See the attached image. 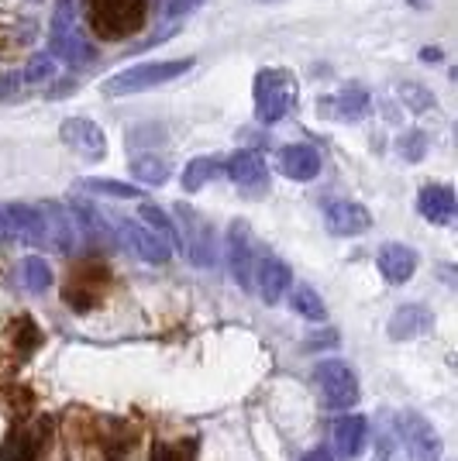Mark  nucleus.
Returning <instances> with one entry per match:
<instances>
[{"label":"nucleus","instance_id":"nucleus-34","mask_svg":"<svg viewBox=\"0 0 458 461\" xmlns=\"http://www.w3.org/2000/svg\"><path fill=\"white\" fill-rule=\"evenodd\" d=\"M11 94H18V77H0V96H11Z\"/></svg>","mask_w":458,"mask_h":461},{"label":"nucleus","instance_id":"nucleus-24","mask_svg":"<svg viewBox=\"0 0 458 461\" xmlns=\"http://www.w3.org/2000/svg\"><path fill=\"white\" fill-rule=\"evenodd\" d=\"M132 176L145 186H162L169 179V162L166 158H155V155H142L132 162Z\"/></svg>","mask_w":458,"mask_h":461},{"label":"nucleus","instance_id":"nucleus-13","mask_svg":"<svg viewBox=\"0 0 458 461\" xmlns=\"http://www.w3.org/2000/svg\"><path fill=\"white\" fill-rule=\"evenodd\" d=\"M228 176L242 186V190H262L269 186V166L262 162V155L242 149L228 158Z\"/></svg>","mask_w":458,"mask_h":461},{"label":"nucleus","instance_id":"nucleus-27","mask_svg":"<svg viewBox=\"0 0 458 461\" xmlns=\"http://www.w3.org/2000/svg\"><path fill=\"white\" fill-rule=\"evenodd\" d=\"M21 279H24V286L32 289V293H45V289L52 286V269L45 266V258L28 255L24 266H21Z\"/></svg>","mask_w":458,"mask_h":461},{"label":"nucleus","instance_id":"nucleus-9","mask_svg":"<svg viewBox=\"0 0 458 461\" xmlns=\"http://www.w3.org/2000/svg\"><path fill=\"white\" fill-rule=\"evenodd\" d=\"M400 434L407 444V455L414 461H441V438L431 423L417 413H403Z\"/></svg>","mask_w":458,"mask_h":461},{"label":"nucleus","instance_id":"nucleus-7","mask_svg":"<svg viewBox=\"0 0 458 461\" xmlns=\"http://www.w3.org/2000/svg\"><path fill=\"white\" fill-rule=\"evenodd\" d=\"M39 217H41V241L49 245L52 251L59 255H69V251L77 249V224H73V217L69 211L56 203V200H45L39 207Z\"/></svg>","mask_w":458,"mask_h":461},{"label":"nucleus","instance_id":"nucleus-14","mask_svg":"<svg viewBox=\"0 0 458 461\" xmlns=\"http://www.w3.org/2000/svg\"><path fill=\"white\" fill-rule=\"evenodd\" d=\"M380 272L386 276V283L403 286L410 283V276L417 272V251L407 249V245H382L380 249Z\"/></svg>","mask_w":458,"mask_h":461},{"label":"nucleus","instance_id":"nucleus-15","mask_svg":"<svg viewBox=\"0 0 458 461\" xmlns=\"http://www.w3.org/2000/svg\"><path fill=\"white\" fill-rule=\"evenodd\" d=\"M417 211L431 224H452V217H455V193H452V186H438V183L424 186L417 196Z\"/></svg>","mask_w":458,"mask_h":461},{"label":"nucleus","instance_id":"nucleus-40","mask_svg":"<svg viewBox=\"0 0 458 461\" xmlns=\"http://www.w3.org/2000/svg\"><path fill=\"white\" fill-rule=\"evenodd\" d=\"M262 4H276V0H262Z\"/></svg>","mask_w":458,"mask_h":461},{"label":"nucleus","instance_id":"nucleus-36","mask_svg":"<svg viewBox=\"0 0 458 461\" xmlns=\"http://www.w3.org/2000/svg\"><path fill=\"white\" fill-rule=\"evenodd\" d=\"M338 341V334L334 330H327L325 338H307V348H317V345H334Z\"/></svg>","mask_w":458,"mask_h":461},{"label":"nucleus","instance_id":"nucleus-21","mask_svg":"<svg viewBox=\"0 0 458 461\" xmlns=\"http://www.w3.org/2000/svg\"><path fill=\"white\" fill-rule=\"evenodd\" d=\"M49 56L66 59L69 66H90L96 59V45L90 39H83L79 32H73V35H66V39L49 41Z\"/></svg>","mask_w":458,"mask_h":461},{"label":"nucleus","instance_id":"nucleus-30","mask_svg":"<svg viewBox=\"0 0 458 461\" xmlns=\"http://www.w3.org/2000/svg\"><path fill=\"white\" fill-rule=\"evenodd\" d=\"M87 190L104 193V196H117V200H138L142 190L134 183H114V179H87Z\"/></svg>","mask_w":458,"mask_h":461},{"label":"nucleus","instance_id":"nucleus-25","mask_svg":"<svg viewBox=\"0 0 458 461\" xmlns=\"http://www.w3.org/2000/svg\"><path fill=\"white\" fill-rule=\"evenodd\" d=\"M293 310L304 317V321H314V324H325L327 310L321 303V296L314 293L310 286H297L293 289Z\"/></svg>","mask_w":458,"mask_h":461},{"label":"nucleus","instance_id":"nucleus-4","mask_svg":"<svg viewBox=\"0 0 458 461\" xmlns=\"http://www.w3.org/2000/svg\"><path fill=\"white\" fill-rule=\"evenodd\" d=\"M176 221H179V228H183L179 230V251L190 255L193 266L210 269V266L217 262V251H214V228H210L207 221L193 211V207H187V203L176 207Z\"/></svg>","mask_w":458,"mask_h":461},{"label":"nucleus","instance_id":"nucleus-3","mask_svg":"<svg viewBox=\"0 0 458 461\" xmlns=\"http://www.w3.org/2000/svg\"><path fill=\"white\" fill-rule=\"evenodd\" d=\"M145 21V0H94V28L104 39H128Z\"/></svg>","mask_w":458,"mask_h":461},{"label":"nucleus","instance_id":"nucleus-28","mask_svg":"<svg viewBox=\"0 0 458 461\" xmlns=\"http://www.w3.org/2000/svg\"><path fill=\"white\" fill-rule=\"evenodd\" d=\"M214 176H217V162H210V158H193L190 166L183 169V190L187 193L204 190Z\"/></svg>","mask_w":458,"mask_h":461},{"label":"nucleus","instance_id":"nucleus-5","mask_svg":"<svg viewBox=\"0 0 458 461\" xmlns=\"http://www.w3.org/2000/svg\"><path fill=\"white\" fill-rule=\"evenodd\" d=\"M314 375H317V385H321L325 406H331V410H352V406L359 403V379H355V372H352L348 362H338V358L321 362Z\"/></svg>","mask_w":458,"mask_h":461},{"label":"nucleus","instance_id":"nucleus-17","mask_svg":"<svg viewBox=\"0 0 458 461\" xmlns=\"http://www.w3.org/2000/svg\"><path fill=\"white\" fill-rule=\"evenodd\" d=\"M365 441H369V420L365 417H342L334 423V447L342 458H359Z\"/></svg>","mask_w":458,"mask_h":461},{"label":"nucleus","instance_id":"nucleus-6","mask_svg":"<svg viewBox=\"0 0 458 461\" xmlns=\"http://www.w3.org/2000/svg\"><path fill=\"white\" fill-rule=\"evenodd\" d=\"M49 430H52V420L49 417H39L32 423H21L7 434V441L0 447V458L4 461H39L41 447L49 441Z\"/></svg>","mask_w":458,"mask_h":461},{"label":"nucleus","instance_id":"nucleus-22","mask_svg":"<svg viewBox=\"0 0 458 461\" xmlns=\"http://www.w3.org/2000/svg\"><path fill=\"white\" fill-rule=\"evenodd\" d=\"M327 111L338 121H359L369 111V94L362 86H344L342 94H334V100L327 104Z\"/></svg>","mask_w":458,"mask_h":461},{"label":"nucleus","instance_id":"nucleus-2","mask_svg":"<svg viewBox=\"0 0 458 461\" xmlns=\"http://www.w3.org/2000/svg\"><path fill=\"white\" fill-rule=\"evenodd\" d=\"M297 104V77L289 69H262L255 77V117L262 124H276Z\"/></svg>","mask_w":458,"mask_h":461},{"label":"nucleus","instance_id":"nucleus-20","mask_svg":"<svg viewBox=\"0 0 458 461\" xmlns=\"http://www.w3.org/2000/svg\"><path fill=\"white\" fill-rule=\"evenodd\" d=\"M69 217H73V224H77V234L83 230L94 245H107L111 241V230H107V221L100 217L90 200H73V207H69Z\"/></svg>","mask_w":458,"mask_h":461},{"label":"nucleus","instance_id":"nucleus-26","mask_svg":"<svg viewBox=\"0 0 458 461\" xmlns=\"http://www.w3.org/2000/svg\"><path fill=\"white\" fill-rule=\"evenodd\" d=\"M77 32V0H56L52 11V28H49V41H59Z\"/></svg>","mask_w":458,"mask_h":461},{"label":"nucleus","instance_id":"nucleus-33","mask_svg":"<svg viewBox=\"0 0 458 461\" xmlns=\"http://www.w3.org/2000/svg\"><path fill=\"white\" fill-rule=\"evenodd\" d=\"M152 461H190V458H183V451H179V447H169V444H155V447H152Z\"/></svg>","mask_w":458,"mask_h":461},{"label":"nucleus","instance_id":"nucleus-8","mask_svg":"<svg viewBox=\"0 0 458 461\" xmlns=\"http://www.w3.org/2000/svg\"><path fill=\"white\" fill-rule=\"evenodd\" d=\"M59 138L77 155H83L87 162H100L107 155V138L90 117H66L59 128Z\"/></svg>","mask_w":458,"mask_h":461},{"label":"nucleus","instance_id":"nucleus-37","mask_svg":"<svg viewBox=\"0 0 458 461\" xmlns=\"http://www.w3.org/2000/svg\"><path fill=\"white\" fill-rule=\"evenodd\" d=\"M304 461H334V458H331V455H327L325 447H314V451H310V455H307Z\"/></svg>","mask_w":458,"mask_h":461},{"label":"nucleus","instance_id":"nucleus-16","mask_svg":"<svg viewBox=\"0 0 458 461\" xmlns=\"http://www.w3.org/2000/svg\"><path fill=\"white\" fill-rule=\"evenodd\" d=\"M431 324H435L431 310L420 307V303H407V307H400L389 317V338H393V341H410V338L427 334Z\"/></svg>","mask_w":458,"mask_h":461},{"label":"nucleus","instance_id":"nucleus-18","mask_svg":"<svg viewBox=\"0 0 458 461\" xmlns=\"http://www.w3.org/2000/svg\"><path fill=\"white\" fill-rule=\"evenodd\" d=\"M279 162H283V173L289 179H297V183H310L314 176L321 173V155L310 145H289V149H283Z\"/></svg>","mask_w":458,"mask_h":461},{"label":"nucleus","instance_id":"nucleus-31","mask_svg":"<svg viewBox=\"0 0 458 461\" xmlns=\"http://www.w3.org/2000/svg\"><path fill=\"white\" fill-rule=\"evenodd\" d=\"M400 100L410 107V111H427V107H435V96L427 94V86H420V83H414V79H407L400 86Z\"/></svg>","mask_w":458,"mask_h":461},{"label":"nucleus","instance_id":"nucleus-12","mask_svg":"<svg viewBox=\"0 0 458 461\" xmlns=\"http://www.w3.org/2000/svg\"><path fill=\"white\" fill-rule=\"evenodd\" d=\"M228 269L242 289H252V234L245 221H231L228 228Z\"/></svg>","mask_w":458,"mask_h":461},{"label":"nucleus","instance_id":"nucleus-38","mask_svg":"<svg viewBox=\"0 0 458 461\" xmlns=\"http://www.w3.org/2000/svg\"><path fill=\"white\" fill-rule=\"evenodd\" d=\"M420 59H424V62H438L441 49H420Z\"/></svg>","mask_w":458,"mask_h":461},{"label":"nucleus","instance_id":"nucleus-1","mask_svg":"<svg viewBox=\"0 0 458 461\" xmlns=\"http://www.w3.org/2000/svg\"><path fill=\"white\" fill-rule=\"evenodd\" d=\"M193 66V59H166V62H142V66H128L114 73L111 79H104V94L107 96H132L142 90H152L159 83L183 77Z\"/></svg>","mask_w":458,"mask_h":461},{"label":"nucleus","instance_id":"nucleus-19","mask_svg":"<svg viewBox=\"0 0 458 461\" xmlns=\"http://www.w3.org/2000/svg\"><path fill=\"white\" fill-rule=\"evenodd\" d=\"M289 283H293V272H289L287 262L266 258V262L259 266V293H262V300H266L269 307L283 300V293L289 289Z\"/></svg>","mask_w":458,"mask_h":461},{"label":"nucleus","instance_id":"nucleus-39","mask_svg":"<svg viewBox=\"0 0 458 461\" xmlns=\"http://www.w3.org/2000/svg\"><path fill=\"white\" fill-rule=\"evenodd\" d=\"M410 4H414V7H424V0H410Z\"/></svg>","mask_w":458,"mask_h":461},{"label":"nucleus","instance_id":"nucleus-11","mask_svg":"<svg viewBox=\"0 0 458 461\" xmlns=\"http://www.w3.org/2000/svg\"><path fill=\"white\" fill-rule=\"evenodd\" d=\"M325 221H327V230L338 234V238H355V234H365V230L372 228V213L365 211L362 203H355V200H334V203H327Z\"/></svg>","mask_w":458,"mask_h":461},{"label":"nucleus","instance_id":"nucleus-32","mask_svg":"<svg viewBox=\"0 0 458 461\" xmlns=\"http://www.w3.org/2000/svg\"><path fill=\"white\" fill-rule=\"evenodd\" d=\"M56 77V59L39 52V56L28 59V66H24V79L28 83H41V79H52Z\"/></svg>","mask_w":458,"mask_h":461},{"label":"nucleus","instance_id":"nucleus-35","mask_svg":"<svg viewBox=\"0 0 458 461\" xmlns=\"http://www.w3.org/2000/svg\"><path fill=\"white\" fill-rule=\"evenodd\" d=\"M11 238H18V234H14L11 221H7V217H4V211H0V241H11Z\"/></svg>","mask_w":458,"mask_h":461},{"label":"nucleus","instance_id":"nucleus-23","mask_svg":"<svg viewBox=\"0 0 458 461\" xmlns=\"http://www.w3.org/2000/svg\"><path fill=\"white\" fill-rule=\"evenodd\" d=\"M138 213H142V221L149 224V230H152V234H159V238H162L169 249H179V228H176L169 217H166V211H159L155 203H142V211H138Z\"/></svg>","mask_w":458,"mask_h":461},{"label":"nucleus","instance_id":"nucleus-10","mask_svg":"<svg viewBox=\"0 0 458 461\" xmlns=\"http://www.w3.org/2000/svg\"><path fill=\"white\" fill-rule=\"evenodd\" d=\"M117 230H121V238L132 245L134 255L145 258L149 266H166V262H169L172 249L159 234H152V230L145 228V224H138V221H117Z\"/></svg>","mask_w":458,"mask_h":461},{"label":"nucleus","instance_id":"nucleus-29","mask_svg":"<svg viewBox=\"0 0 458 461\" xmlns=\"http://www.w3.org/2000/svg\"><path fill=\"white\" fill-rule=\"evenodd\" d=\"M427 149H431L427 131H403V135L397 138V152H400L407 162H420V158L427 155Z\"/></svg>","mask_w":458,"mask_h":461}]
</instances>
